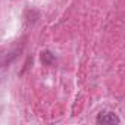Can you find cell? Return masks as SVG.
Segmentation results:
<instances>
[{
    "label": "cell",
    "mask_w": 125,
    "mask_h": 125,
    "mask_svg": "<svg viewBox=\"0 0 125 125\" xmlns=\"http://www.w3.org/2000/svg\"><path fill=\"white\" fill-rule=\"evenodd\" d=\"M119 122L121 119L112 112H104L97 116V124H119Z\"/></svg>",
    "instance_id": "7a4b0ae2"
},
{
    "label": "cell",
    "mask_w": 125,
    "mask_h": 125,
    "mask_svg": "<svg viewBox=\"0 0 125 125\" xmlns=\"http://www.w3.org/2000/svg\"><path fill=\"white\" fill-rule=\"evenodd\" d=\"M21 52V47L18 49L16 46H10V47H0V80L3 78L6 69L9 68V65L16 59L18 53Z\"/></svg>",
    "instance_id": "6da1fadb"
},
{
    "label": "cell",
    "mask_w": 125,
    "mask_h": 125,
    "mask_svg": "<svg viewBox=\"0 0 125 125\" xmlns=\"http://www.w3.org/2000/svg\"><path fill=\"white\" fill-rule=\"evenodd\" d=\"M54 54L50 52V50H44V52H41L40 53V60H41V63L43 65H46V66H50L53 62H54Z\"/></svg>",
    "instance_id": "3957f363"
}]
</instances>
